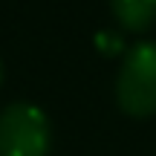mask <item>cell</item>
I'll list each match as a JSON object with an SVG mask.
<instances>
[{
    "mask_svg": "<svg viewBox=\"0 0 156 156\" xmlns=\"http://www.w3.org/2000/svg\"><path fill=\"white\" fill-rule=\"evenodd\" d=\"M95 46H98L104 55H116V52L122 49V38H119L116 32H98L95 35Z\"/></svg>",
    "mask_w": 156,
    "mask_h": 156,
    "instance_id": "4",
    "label": "cell"
},
{
    "mask_svg": "<svg viewBox=\"0 0 156 156\" xmlns=\"http://www.w3.org/2000/svg\"><path fill=\"white\" fill-rule=\"evenodd\" d=\"M110 12L127 32H145L156 23V0H110Z\"/></svg>",
    "mask_w": 156,
    "mask_h": 156,
    "instance_id": "3",
    "label": "cell"
},
{
    "mask_svg": "<svg viewBox=\"0 0 156 156\" xmlns=\"http://www.w3.org/2000/svg\"><path fill=\"white\" fill-rule=\"evenodd\" d=\"M116 101L127 116L156 113V41L130 46L122 58L116 78Z\"/></svg>",
    "mask_w": 156,
    "mask_h": 156,
    "instance_id": "1",
    "label": "cell"
},
{
    "mask_svg": "<svg viewBox=\"0 0 156 156\" xmlns=\"http://www.w3.org/2000/svg\"><path fill=\"white\" fill-rule=\"evenodd\" d=\"M52 127L46 113L29 101L0 110V156H49Z\"/></svg>",
    "mask_w": 156,
    "mask_h": 156,
    "instance_id": "2",
    "label": "cell"
},
{
    "mask_svg": "<svg viewBox=\"0 0 156 156\" xmlns=\"http://www.w3.org/2000/svg\"><path fill=\"white\" fill-rule=\"evenodd\" d=\"M0 78H3V64H0Z\"/></svg>",
    "mask_w": 156,
    "mask_h": 156,
    "instance_id": "5",
    "label": "cell"
}]
</instances>
